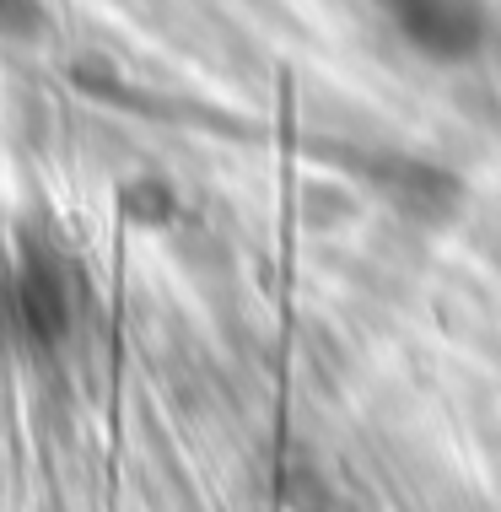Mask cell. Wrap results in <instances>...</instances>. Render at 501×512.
<instances>
[{
  "label": "cell",
  "instance_id": "obj_1",
  "mask_svg": "<svg viewBox=\"0 0 501 512\" xmlns=\"http://www.w3.org/2000/svg\"><path fill=\"white\" fill-rule=\"evenodd\" d=\"M388 27L431 65H464L491 44L485 0H378Z\"/></svg>",
  "mask_w": 501,
  "mask_h": 512
}]
</instances>
